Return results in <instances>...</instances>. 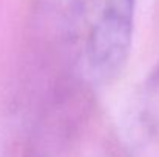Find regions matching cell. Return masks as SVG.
<instances>
[{
    "mask_svg": "<svg viewBox=\"0 0 159 157\" xmlns=\"http://www.w3.org/2000/svg\"><path fill=\"white\" fill-rule=\"evenodd\" d=\"M136 0H107L87 39V62L91 74L110 80L127 63L133 36Z\"/></svg>",
    "mask_w": 159,
    "mask_h": 157,
    "instance_id": "1",
    "label": "cell"
},
{
    "mask_svg": "<svg viewBox=\"0 0 159 157\" xmlns=\"http://www.w3.org/2000/svg\"><path fill=\"white\" fill-rule=\"evenodd\" d=\"M87 96L76 83H65L54 91L31 134L26 157H50L71 136L87 109Z\"/></svg>",
    "mask_w": 159,
    "mask_h": 157,
    "instance_id": "2",
    "label": "cell"
},
{
    "mask_svg": "<svg viewBox=\"0 0 159 157\" xmlns=\"http://www.w3.org/2000/svg\"><path fill=\"white\" fill-rule=\"evenodd\" d=\"M139 119L150 133L159 128V65L150 72L144 85Z\"/></svg>",
    "mask_w": 159,
    "mask_h": 157,
    "instance_id": "3",
    "label": "cell"
}]
</instances>
